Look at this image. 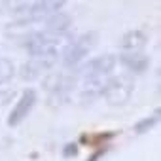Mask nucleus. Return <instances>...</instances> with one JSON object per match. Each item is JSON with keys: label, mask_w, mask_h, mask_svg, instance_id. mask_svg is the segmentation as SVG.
Here are the masks:
<instances>
[{"label": "nucleus", "mask_w": 161, "mask_h": 161, "mask_svg": "<svg viewBox=\"0 0 161 161\" xmlns=\"http://www.w3.org/2000/svg\"><path fill=\"white\" fill-rule=\"evenodd\" d=\"M70 36L66 34H55V32H47V31H40L34 32L31 36H27L25 42V49L29 51L31 57H42V59H57L64 47L70 44Z\"/></svg>", "instance_id": "f257e3e1"}, {"label": "nucleus", "mask_w": 161, "mask_h": 161, "mask_svg": "<svg viewBox=\"0 0 161 161\" xmlns=\"http://www.w3.org/2000/svg\"><path fill=\"white\" fill-rule=\"evenodd\" d=\"M66 0H6V6L12 14L19 17H42L53 12H61Z\"/></svg>", "instance_id": "f03ea898"}, {"label": "nucleus", "mask_w": 161, "mask_h": 161, "mask_svg": "<svg viewBox=\"0 0 161 161\" xmlns=\"http://www.w3.org/2000/svg\"><path fill=\"white\" fill-rule=\"evenodd\" d=\"M97 46V34L95 32H86L82 36H78L74 40H70V44L64 47V51L61 53L63 64L66 68H74L82 63Z\"/></svg>", "instance_id": "7ed1b4c3"}, {"label": "nucleus", "mask_w": 161, "mask_h": 161, "mask_svg": "<svg viewBox=\"0 0 161 161\" xmlns=\"http://www.w3.org/2000/svg\"><path fill=\"white\" fill-rule=\"evenodd\" d=\"M133 89H135V82L127 76V74H121V76H108L106 84H104V89H103V97L114 104V106H119V104H125L131 95H133Z\"/></svg>", "instance_id": "20e7f679"}, {"label": "nucleus", "mask_w": 161, "mask_h": 161, "mask_svg": "<svg viewBox=\"0 0 161 161\" xmlns=\"http://www.w3.org/2000/svg\"><path fill=\"white\" fill-rule=\"evenodd\" d=\"M116 64H118V59L114 55H101L82 64L78 74H80V80H106L108 76H112V70Z\"/></svg>", "instance_id": "39448f33"}, {"label": "nucleus", "mask_w": 161, "mask_h": 161, "mask_svg": "<svg viewBox=\"0 0 161 161\" xmlns=\"http://www.w3.org/2000/svg\"><path fill=\"white\" fill-rule=\"evenodd\" d=\"M34 104H36V91H34V89L23 91L21 97L17 99V103L14 104L12 112H10L8 125H10V127H17L19 123H23V121L29 118V114L32 112Z\"/></svg>", "instance_id": "423d86ee"}, {"label": "nucleus", "mask_w": 161, "mask_h": 161, "mask_svg": "<svg viewBox=\"0 0 161 161\" xmlns=\"http://www.w3.org/2000/svg\"><path fill=\"white\" fill-rule=\"evenodd\" d=\"M129 72H135V74H142L148 70L150 66V59L148 55H144L142 51H121L119 59H118Z\"/></svg>", "instance_id": "0eeeda50"}, {"label": "nucleus", "mask_w": 161, "mask_h": 161, "mask_svg": "<svg viewBox=\"0 0 161 161\" xmlns=\"http://www.w3.org/2000/svg\"><path fill=\"white\" fill-rule=\"evenodd\" d=\"M53 59H42V57H31L29 63L23 64L21 68V78L23 80H36L42 74H46V70L53 64Z\"/></svg>", "instance_id": "6e6552de"}, {"label": "nucleus", "mask_w": 161, "mask_h": 161, "mask_svg": "<svg viewBox=\"0 0 161 161\" xmlns=\"http://www.w3.org/2000/svg\"><path fill=\"white\" fill-rule=\"evenodd\" d=\"M148 44V36L144 31L140 29H135V31H129L121 36L119 40V47L121 51H142Z\"/></svg>", "instance_id": "1a4fd4ad"}, {"label": "nucleus", "mask_w": 161, "mask_h": 161, "mask_svg": "<svg viewBox=\"0 0 161 161\" xmlns=\"http://www.w3.org/2000/svg\"><path fill=\"white\" fill-rule=\"evenodd\" d=\"M14 74H15L14 63L10 59H6V57H0V86L10 82V80L14 78Z\"/></svg>", "instance_id": "9d476101"}, {"label": "nucleus", "mask_w": 161, "mask_h": 161, "mask_svg": "<svg viewBox=\"0 0 161 161\" xmlns=\"http://www.w3.org/2000/svg\"><path fill=\"white\" fill-rule=\"evenodd\" d=\"M157 119H159V112L155 110L152 116H148V118H144V119L136 121V123H135V131H136L138 135H144V133H148V131L157 123Z\"/></svg>", "instance_id": "9b49d317"}, {"label": "nucleus", "mask_w": 161, "mask_h": 161, "mask_svg": "<svg viewBox=\"0 0 161 161\" xmlns=\"http://www.w3.org/2000/svg\"><path fill=\"white\" fill-rule=\"evenodd\" d=\"M14 97V91H2L0 89V104H8Z\"/></svg>", "instance_id": "f8f14e48"}]
</instances>
